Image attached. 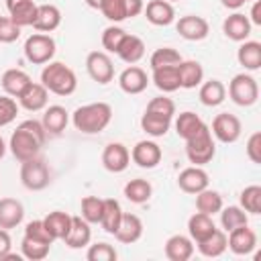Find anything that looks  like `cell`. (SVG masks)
Masks as SVG:
<instances>
[{
	"instance_id": "51",
	"label": "cell",
	"mask_w": 261,
	"mask_h": 261,
	"mask_svg": "<svg viewBox=\"0 0 261 261\" xmlns=\"http://www.w3.org/2000/svg\"><path fill=\"white\" fill-rule=\"evenodd\" d=\"M20 37V27L10 16H0V43H14Z\"/></svg>"
},
{
	"instance_id": "40",
	"label": "cell",
	"mask_w": 261,
	"mask_h": 261,
	"mask_svg": "<svg viewBox=\"0 0 261 261\" xmlns=\"http://www.w3.org/2000/svg\"><path fill=\"white\" fill-rule=\"evenodd\" d=\"M220 224H222V230H224V232H230V230L237 228V226L249 224V214H247L241 206H226V208H220Z\"/></svg>"
},
{
	"instance_id": "21",
	"label": "cell",
	"mask_w": 261,
	"mask_h": 261,
	"mask_svg": "<svg viewBox=\"0 0 261 261\" xmlns=\"http://www.w3.org/2000/svg\"><path fill=\"white\" fill-rule=\"evenodd\" d=\"M251 27H253V24L249 22V18H247L243 12H232V14H228V16L224 18V22H222V33L226 35V39L237 41V43H243V41L249 39Z\"/></svg>"
},
{
	"instance_id": "6",
	"label": "cell",
	"mask_w": 261,
	"mask_h": 261,
	"mask_svg": "<svg viewBox=\"0 0 261 261\" xmlns=\"http://www.w3.org/2000/svg\"><path fill=\"white\" fill-rule=\"evenodd\" d=\"M24 57L33 65H45L55 55V39L49 33H33L24 41Z\"/></svg>"
},
{
	"instance_id": "59",
	"label": "cell",
	"mask_w": 261,
	"mask_h": 261,
	"mask_svg": "<svg viewBox=\"0 0 261 261\" xmlns=\"http://www.w3.org/2000/svg\"><path fill=\"white\" fill-rule=\"evenodd\" d=\"M167 2H177V0H167Z\"/></svg>"
},
{
	"instance_id": "56",
	"label": "cell",
	"mask_w": 261,
	"mask_h": 261,
	"mask_svg": "<svg viewBox=\"0 0 261 261\" xmlns=\"http://www.w3.org/2000/svg\"><path fill=\"white\" fill-rule=\"evenodd\" d=\"M220 2H222V6L228 8V10H239V8L245 4V0H220Z\"/></svg>"
},
{
	"instance_id": "13",
	"label": "cell",
	"mask_w": 261,
	"mask_h": 261,
	"mask_svg": "<svg viewBox=\"0 0 261 261\" xmlns=\"http://www.w3.org/2000/svg\"><path fill=\"white\" fill-rule=\"evenodd\" d=\"M226 239H228V249L234 255H249L257 247V234L253 228H249V224L232 228L230 232H226Z\"/></svg>"
},
{
	"instance_id": "30",
	"label": "cell",
	"mask_w": 261,
	"mask_h": 261,
	"mask_svg": "<svg viewBox=\"0 0 261 261\" xmlns=\"http://www.w3.org/2000/svg\"><path fill=\"white\" fill-rule=\"evenodd\" d=\"M214 230H216V224H214L212 216H208V214H204V212H196V214H192L190 220H188V234H190V239H192L194 243L204 241V239L210 237Z\"/></svg>"
},
{
	"instance_id": "39",
	"label": "cell",
	"mask_w": 261,
	"mask_h": 261,
	"mask_svg": "<svg viewBox=\"0 0 261 261\" xmlns=\"http://www.w3.org/2000/svg\"><path fill=\"white\" fill-rule=\"evenodd\" d=\"M171 126V118H163V116H157V114H151V112H145L141 116V128L149 135V137H165L167 130Z\"/></svg>"
},
{
	"instance_id": "60",
	"label": "cell",
	"mask_w": 261,
	"mask_h": 261,
	"mask_svg": "<svg viewBox=\"0 0 261 261\" xmlns=\"http://www.w3.org/2000/svg\"><path fill=\"white\" fill-rule=\"evenodd\" d=\"M245 2H249V0H245Z\"/></svg>"
},
{
	"instance_id": "44",
	"label": "cell",
	"mask_w": 261,
	"mask_h": 261,
	"mask_svg": "<svg viewBox=\"0 0 261 261\" xmlns=\"http://www.w3.org/2000/svg\"><path fill=\"white\" fill-rule=\"evenodd\" d=\"M241 208L249 214H261V186L253 184V186H247L241 196Z\"/></svg>"
},
{
	"instance_id": "25",
	"label": "cell",
	"mask_w": 261,
	"mask_h": 261,
	"mask_svg": "<svg viewBox=\"0 0 261 261\" xmlns=\"http://www.w3.org/2000/svg\"><path fill=\"white\" fill-rule=\"evenodd\" d=\"M61 24V10L55 4H39L33 29L39 33H53Z\"/></svg>"
},
{
	"instance_id": "35",
	"label": "cell",
	"mask_w": 261,
	"mask_h": 261,
	"mask_svg": "<svg viewBox=\"0 0 261 261\" xmlns=\"http://www.w3.org/2000/svg\"><path fill=\"white\" fill-rule=\"evenodd\" d=\"M120 220H122L120 202L114 200V198H104V212H102V218H100V226L104 228V232L114 234Z\"/></svg>"
},
{
	"instance_id": "34",
	"label": "cell",
	"mask_w": 261,
	"mask_h": 261,
	"mask_svg": "<svg viewBox=\"0 0 261 261\" xmlns=\"http://www.w3.org/2000/svg\"><path fill=\"white\" fill-rule=\"evenodd\" d=\"M153 71V84L157 90H161L163 94H171L175 90H179V73H177V65H169V67H159V69H151Z\"/></svg>"
},
{
	"instance_id": "11",
	"label": "cell",
	"mask_w": 261,
	"mask_h": 261,
	"mask_svg": "<svg viewBox=\"0 0 261 261\" xmlns=\"http://www.w3.org/2000/svg\"><path fill=\"white\" fill-rule=\"evenodd\" d=\"M161 157H163L161 147H159L155 141H149V139L139 141V143L133 147V151H130V159H133L139 167H143V169H153V167H157V165L161 163Z\"/></svg>"
},
{
	"instance_id": "38",
	"label": "cell",
	"mask_w": 261,
	"mask_h": 261,
	"mask_svg": "<svg viewBox=\"0 0 261 261\" xmlns=\"http://www.w3.org/2000/svg\"><path fill=\"white\" fill-rule=\"evenodd\" d=\"M222 208V196L216 192V190H202L196 194V210L198 212H204L208 216H214L216 212H220Z\"/></svg>"
},
{
	"instance_id": "14",
	"label": "cell",
	"mask_w": 261,
	"mask_h": 261,
	"mask_svg": "<svg viewBox=\"0 0 261 261\" xmlns=\"http://www.w3.org/2000/svg\"><path fill=\"white\" fill-rule=\"evenodd\" d=\"M118 86H120V90H122L124 94H130V96L141 94V92H145L147 86H149L147 71H145L143 67H139V65H128V67H124V69L120 71V75H118Z\"/></svg>"
},
{
	"instance_id": "57",
	"label": "cell",
	"mask_w": 261,
	"mask_h": 261,
	"mask_svg": "<svg viewBox=\"0 0 261 261\" xmlns=\"http://www.w3.org/2000/svg\"><path fill=\"white\" fill-rule=\"evenodd\" d=\"M100 2H102V0H86V4H88L90 8H96V10L100 8Z\"/></svg>"
},
{
	"instance_id": "26",
	"label": "cell",
	"mask_w": 261,
	"mask_h": 261,
	"mask_svg": "<svg viewBox=\"0 0 261 261\" xmlns=\"http://www.w3.org/2000/svg\"><path fill=\"white\" fill-rule=\"evenodd\" d=\"M177 73H179V86L186 90H194L204 82V67L200 61L194 59H181L177 63Z\"/></svg>"
},
{
	"instance_id": "24",
	"label": "cell",
	"mask_w": 261,
	"mask_h": 261,
	"mask_svg": "<svg viewBox=\"0 0 261 261\" xmlns=\"http://www.w3.org/2000/svg\"><path fill=\"white\" fill-rule=\"evenodd\" d=\"M90 241H92L90 222L84 220L82 216H71V226H69L67 237L63 239V243H65L69 249H84V247L90 245Z\"/></svg>"
},
{
	"instance_id": "16",
	"label": "cell",
	"mask_w": 261,
	"mask_h": 261,
	"mask_svg": "<svg viewBox=\"0 0 261 261\" xmlns=\"http://www.w3.org/2000/svg\"><path fill=\"white\" fill-rule=\"evenodd\" d=\"M143 237V220L137 214L122 212V220L114 232V239L122 245H133Z\"/></svg>"
},
{
	"instance_id": "27",
	"label": "cell",
	"mask_w": 261,
	"mask_h": 261,
	"mask_svg": "<svg viewBox=\"0 0 261 261\" xmlns=\"http://www.w3.org/2000/svg\"><path fill=\"white\" fill-rule=\"evenodd\" d=\"M194 255V241L186 234H171L165 241V257L169 261H188Z\"/></svg>"
},
{
	"instance_id": "48",
	"label": "cell",
	"mask_w": 261,
	"mask_h": 261,
	"mask_svg": "<svg viewBox=\"0 0 261 261\" xmlns=\"http://www.w3.org/2000/svg\"><path fill=\"white\" fill-rule=\"evenodd\" d=\"M98 10H100V12L104 14V18H108L110 22H122V20H126L122 0H102Z\"/></svg>"
},
{
	"instance_id": "42",
	"label": "cell",
	"mask_w": 261,
	"mask_h": 261,
	"mask_svg": "<svg viewBox=\"0 0 261 261\" xmlns=\"http://www.w3.org/2000/svg\"><path fill=\"white\" fill-rule=\"evenodd\" d=\"M102 212H104V198H98V196L82 198V214L80 216L84 220H88L90 224H100Z\"/></svg>"
},
{
	"instance_id": "19",
	"label": "cell",
	"mask_w": 261,
	"mask_h": 261,
	"mask_svg": "<svg viewBox=\"0 0 261 261\" xmlns=\"http://www.w3.org/2000/svg\"><path fill=\"white\" fill-rule=\"evenodd\" d=\"M37 6L35 0H6V10L8 16L22 29V27H33L35 16H37Z\"/></svg>"
},
{
	"instance_id": "55",
	"label": "cell",
	"mask_w": 261,
	"mask_h": 261,
	"mask_svg": "<svg viewBox=\"0 0 261 261\" xmlns=\"http://www.w3.org/2000/svg\"><path fill=\"white\" fill-rule=\"evenodd\" d=\"M247 18H249L251 24L261 27V0H255V2H253V6H251V14H249Z\"/></svg>"
},
{
	"instance_id": "12",
	"label": "cell",
	"mask_w": 261,
	"mask_h": 261,
	"mask_svg": "<svg viewBox=\"0 0 261 261\" xmlns=\"http://www.w3.org/2000/svg\"><path fill=\"white\" fill-rule=\"evenodd\" d=\"M130 163V153L122 143H108L102 151V165L110 173H122Z\"/></svg>"
},
{
	"instance_id": "32",
	"label": "cell",
	"mask_w": 261,
	"mask_h": 261,
	"mask_svg": "<svg viewBox=\"0 0 261 261\" xmlns=\"http://www.w3.org/2000/svg\"><path fill=\"white\" fill-rule=\"evenodd\" d=\"M45 228L49 230V234L53 237V241H63L69 232V226H71V216L67 212H61V210H53L49 212L45 218Z\"/></svg>"
},
{
	"instance_id": "1",
	"label": "cell",
	"mask_w": 261,
	"mask_h": 261,
	"mask_svg": "<svg viewBox=\"0 0 261 261\" xmlns=\"http://www.w3.org/2000/svg\"><path fill=\"white\" fill-rule=\"evenodd\" d=\"M47 133L43 128V124L39 120H22L16 130L10 135V153L18 159V161H27L31 157H37L41 153V147L45 145Z\"/></svg>"
},
{
	"instance_id": "54",
	"label": "cell",
	"mask_w": 261,
	"mask_h": 261,
	"mask_svg": "<svg viewBox=\"0 0 261 261\" xmlns=\"http://www.w3.org/2000/svg\"><path fill=\"white\" fill-rule=\"evenodd\" d=\"M10 249H12V239H10V234H8L6 228H0V261L10 253Z\"/></svg>"
},
{
	"instance_id": "33",
	"label": "cell",
	"mask_w": 261,
	"mask_h": 261,
	"mask_svg": "<svg viewBox=\"0 0 261 261\" xmlns=\"http://www.w3.org/2000/svg\"><path fill=\"white\" fill-rule=\"evenodd\" d=\"M196 245H198L200 255H204V257H208V259H214V257H220V255L228 249V239H226V232H224V230L216 228L210 237H206L204 241H200V243H196Z\"/></svg>"
},
{
	"instance_id": "36",
	"label": "cell",
	"mask_w": 261,
	"mask_h": 261,
	"mask_svg": "<svg viewBox=\"0 0 261 261\" xmlns=\"http://www.w3.org/2000/svg\"><path fill=\"white\" fill-rule=\"evenodd\" d=\"M122 192H124V196H126L128 202H133V204H145L153 196V186L147 179H143V177H135V179H130V181L124 184V190Z\"/></svg>"
},
{
	"instance_id": "15",
	"label": "cell",
	"mask_w": 261,
	"mask_h": 261,
	"mask_svg": "<svg viewBox=\"0 0 261 261\" xmlns=\"http://www.w3.org/2000/svg\"><path fill=\"white\" fill-rule=\"evenodd\" d=\"M208 173L200 167V165H192V167H186V169H181L179 171V175H177V186H179V190L181 192H186V194H198V192H202V190H206L208 188Z\"/></svg>"
},
{
	"instance_id": "17",
	"label": "cell",
	"mask_w": 261,
	"mask_h": 261,
	"mask_svg": "<svg viewBox=\"0 0 261 261\" xmlns=\"http://www.w3.org/2000/svg\"><path fill=\"white\" fill-rule=\"evenodd\" d=\"M47 102H49V92L43 84H37V82H31L27 86V90L18 96V104L29 112L45 110Z\"/></svg>"
},
{
	"instance_id": "20",
	"label": "cell",
	"mask_w": 261,
	"mask_h": 261,
	"mask_svg": "<svg viewBox=\"0 0 261 261\" xmlns=\"http://www.w3.org/2000/svg\"><path fill=\"white\" fill-rule=\"evenodd\" d=\"M143 12H145V18L155 27H167L175 20V10L167 0H151L143 8Z\"/></svg>"
},
{
	"instance_id": "10",
	"label": "cell",
	"mask_w": 261,
	"mask_h": 261,
	"mask_svg": "<svg viewBox=\"0 0 261 261\" xmlns=\"http://www.w3.org/2000/svg\"><path fill=\"white\" fill-rule=\"evenodd\" d=\"M175 31L186 41H202V39L208 37L210 24H208V20L204 16L186 14V16H179V20L175 22Z\"/></svg>"
},
{
	"instance_id": "31",
	"label": "cell",
	"mask_w": 261,
	"mask_h": 261,
	"mask_svg": "<svg viewBox=\"0 0 261 261\" xmlns=\"http://www.w3.org/2000/svg\"><path fill=\"white\" fill-rule=\"evenodd\" d=\"M237 61L247 71H257L261 67V43L259 41H243L237 51Z\"/></svg>"
},
{
	"instance_id": "22",
	"label": "cell",
	"mask_w": 261,
	"mask_h": 261,
	"mask_svg": "<svg viewBox=\"0 0 261 261\" xmlns=\"http://www.w3.org/2000/svg\"><path fill=\"white\" fill-rule=\"evenodd\" d=\"M24 218V206L16 198H0V228H16Z\"/></svg>"
},
{
	"instance_id": "47",
	"label": "cell",
	"mask_w": 261,
	"mask_h": 261,
	"mask_svg": "<svg viewBox=\"0 0 261 261\" xmlns=\"http://www.w3.org/2000/svg\"><path fill=\"white\" fill-rule=\"evenodd\" d=\"M86 259L88 261H116L118 253L108 243H94V245H90V249L86 253Z\"/></svg>"
},
{
	"instance_id": "53",
	"label": "cell",
	"mask_w": 261,
	"mask_h": 261,
	"mask_svg": "<svg viewBox=\"0 0 261 261\" xmlns=\"http://www.w3.org/2000/svg\"><path fill=\"white\" fill-rule=\"evenodd\" d=\"M122 4H124V14H126V18L139 16V14L143 12V8H145L143 0H122Z\"/></svg>"
},
{
	"instance_id": "58",
	"label": "cell",
	"mask_w": 261,
	"mask_h": 261,
	"mask_svg": "<svg viewBox=\"0 0 261 261\" xmlns=\"http://www.w3.org/2000/svg\"><path fill=\"white\" fill-rule=\"evenodd\" d=\"M6 155V143H4V139L0 137V159Z\"/></svg>"
},
{
	"instance_id": "18",
	"label": "cell",
	"mask_w": 261,
	"mask_h": 261,
	"mask_svg": "<svg viewBox=\"0 0 261 261\" xmlns=\"http://www.w3.org/2000/svg\"><path fill=\"white\" fill-rule=\"evenodd\" d=\"M67 122H69V112H67L63 106H59V104L45 106L41 124H43V128H45L47 135H51V137H59V135L65 130Z\"/></svg>"
},
{
	"instance_id": "23",
	"label": "cell",
	"mask_w": 261,
	"mask_h": 261,
	"mask_svg": "<svg viewBox=\"0 0 261 261\" xmlns=\"http://www.w3.org/2000/svg\"><path fill=\"white\" fill-rule=\"evenodd\" d=\"M31 82H33V80H31V75H29L27 71H22V69H18V67H10V69H6V71L2 73L0 86H2V90H4L6 96L18 98V96L27 90V86H29Z\"/></svg>"
},
{
	"instance_id": "2",
	"label": "cell",
	"mask_w": 261,
	"mask_h": 261,
	"mask_svg": "<svg viewBox=\"0 0 261 261\" xmlns=\"http://www.w3.org/2000/svg\"><path fill=\"white\" fill-rule=\"evenodd\" d=\"M112 120V106L106 102H90L73 110L71 122L84 135L102 133Z\"/></svg>"
},
{
	"instance_id": "45",
	"label": "cell",
	"mask_w": 261,
	"mask_h": 261,
	"mask_svg": "<svg viewBox=\"0 0 261 261\" xmlns=\"http://www.w3.org/2000/svg\"><path fill=\"white\" fill-rule=\"evenodd\" d=\"M124 37H126V31H124V29H120V27H116V24H110V27H106L104 33H102V47H104L108 53H116L118 47H120V43L124 41Z\"/></svg>"
},
{
	"instance_id": "7",
	"label": "cell",
	"mask_w": 261,
	"mask_h": 261,
	"mask_svg": "<svg viewBox=\"0 0 261 261\" xmlns=\"http://www.w3.org/2000/svg\"><path fill=\"white\" fill-rule=\"evenodd\" d=\"M228 96L237 106H253L259 100V86L251 73H237L228 84Z\"/></svg>"
},
{
	"instance_id": "28",
	"label": "cell",
	"mask_w": 261,
	"mask_h": 261,
	"mask_svg": "<svg viewBox=\"0 0 261 261\" xmlns=\"http://www.w3.org/2000/svg\"><path fill=\"white\" fill-rule=\"evenodd\" d=\"M116 55H118L124 63H128V65L139 63V61L145 57V43H143V39L137 37V35H128V33H126V37H124V41L120 43Z\"/></svg>"
},
{
	"instance_id": "41",
	"label": "cell",
	"mask_w": 261,
	"mask_h": 261,
	"mask_svg": "<svg viewBox=\"0 0 261 261\" xmlns=\"http://www.w3.org/2000/svg\"><path fill=\"white\" fill-rule=\"evenodd\" d=\"M181 61L179 51H175L173 47H159L151 53L149 57V65L151 69H159V67H169V65H177Z\"/></svg>"
},
{
	"instance_id": "49",
	"label": "cell",
	"mask_w": 261,
	"mask_h": 261,
	"mask_svg": "<svg viewBox=\"0 0 261 261\" xmlns=\"http://www.w3.org/2000/svg\"><path fill=\"white\" fill-rule=\"evenodd\" d=\"M24 237H29V239H33V241L49 243V245H53V243H55V241H53V237L49 234V230L45 228L43 218H41V220H31V222H27V226H24Z\"/></svg>"
},
{
	"instance_id": "46",
	"label": "cell",
	"mask_w": 261,
	"mask_h": 261,
	"mask_svg": "<svg viewBox=\"0 0 261 261\" xmlns=\"http://www.w3.org/2000/svg\"><path fill=\"white\" fill-rule=\"evenodd\" d=\"M145 112H151V114H157V116H163V118H171V120H173L175 104H173V100L167 98V96H157V98L149 100Z\"/></svg>"
},
{
	"instance_id": "37",
	"label": "cell",
	"mask_w": 261,
	"mask_h": 261,
	"mask_svg": "<svg viewBox=\"0 0 261 261\" xmlns=\"http://www.w3.org/2000/svg\"><path fill=\"white\" fill-rule=\"evenodd\" d=\"M202 124H204V120H202L196 112L186 110V112H179V116L175 118V133H177L179 139L188 141L192 135L198 133V128H200Z\"/></svg>"
},
{
	"instance_id": "5",
	"label": "cell",
	"mask_w": 261,
	"mask_h": 261,
	"mask_svg": "<svg viewBox=\"0 0 261 261\" xmlns=\"http://www.w3.org/2000/svg\"><path fill=\"white\" fill-rule=\"evenodd\" d=\"M20 181L31 192H41L51 184V169L45 163V159L31 157L27 161H20Z\"/></svg>"
},
{
	"instance_id": "8",
	"label": "cell",
	"mask_w": 261,
	"mask_h": 261,
	"mask_svg": "<svg viewBox=\"0 0 261 261\" xmlns=\"http://www.w3.org/2000/svg\"><path fill=\"white\" fill-rule=\"evenodd\" d=\"M86 69H88V75L100 86H106V84H110L114 80V65H112V59L108 57L106 51L88 53Z\"/></svg>"
},
{
	"instance_id": "9",
	"label": "cell",
	"mask_w": 261,
	"mask_h": 261,
	"mask_svg": "<svg viewBox=\"0 0 261 261\" xmlns=\"http://www.w3.org/2000/svg\"><path fill=\"white\" fill-rule=\"evenodd\" d=\"M241 130H243L241 120H239L234 114H230V112H220V114H216L214 120H212V128H210V133H212L220 143H224V145L239 141Z\"/></svg>"
},
{
	"instance_id": "52",
	"label": "cell",
	"mask_w": 261,
	"mask_h": 261,
	"mask_svg": "<svg viewBox=\"0 0 261 261\" xmlns=\"http://www.w3.org/2000/svg\"><path fill=\"white\" fill-rule=\"evenodd\" d=\"M245 151H247V157H249L253 163H261V133H259V130L249 137Z\"/></svg>"
},
{
	"instance_id": "50",
	"label": "cell",
	"mask_w": 261,
	"mask_h": 261,
	"mask_svg": "<svg viewBox=\"0 0 261 261\" xmlns=\"http://www.w3.org/2000/svg\"><path fill=\"white\" fill-rule=\"evenodd\" d=\"M18 114V104L12 96H0V128L10 124Z\"/></svg>"
},
{
	"instance_id": "3",
	"label": "cell",
	"mask_w": 261,
	"mask_h": 261,
	"mask_svg": "<svg viewBox=\"0 0 261 261\" xmlns=\"http://www.w3.org/2000/svg\"><path fill=\"white\" fill-rule=\"evenodd\" d=\"M41 84L55 96H69L77 88V77L69 65L61 61H49L41 71Z\"/></svg>"
},
{
	"instance_id": "4",
	"label": "cell",
	"mask_w": 261,
	"mask_h": 261,
	"mask_svg": "<svg viewBox=\"0 0 261 261\" xmlns=\"http://www.w3.org/2000/svg\"><path fill=\"white\" fill-rule=\"evenodd\" d=\"M216 155V143L212 139V133H210V126L204 122L196 135H192L188 141H186V157L190 163L194 165H206L214 159Z\"/></svg>"
},
{
	"instance_id": "29",
	"label": "cell",
	"mask_w": 261,
	"mask_h": 261,
	"mask_svg": "<svg viewBox=\"0 0 261 261\" xmlns=\"http://www.w3.org/2000/svg\"><path fill=\"white\" fill-rule=\"evenodd\" d=\"M198 98L204 106L208 108H214V106H220L226 98V88L220 80H208V82H202L200 84V90H198Z\"/></svg>"
},
{
	"instance_id": "43",
	"label": "cell",
	"mask_w": 261,
	"mask_h": 261,
	"mask_svg": "<svg viewBox=\"0 0 261 261\" xmlns=\"http://www.w3.org/2000/svg\"><path fill=\"white\" fill-rule=\"evenodd\" d=\"M49 251H51V245L49 243L33 241L29 237H22V241H20V253L29 261H41V259H45L49 255Z\"/></svg>"
}]
</instances>
